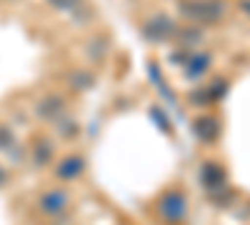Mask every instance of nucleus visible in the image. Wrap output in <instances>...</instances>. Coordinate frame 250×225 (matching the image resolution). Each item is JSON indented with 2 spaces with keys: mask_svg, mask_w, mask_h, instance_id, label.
<instances>
[{
  "mask_svg": "<svg viewBox=\"0 0 250 225\" xmlns=\"http://www.w3.org/2000/svg\"><path fill=\"white\" fill-rule=\"evenodd\" d=\"M50 158H53L50 145H38V150H35V163H38V165H45V163H50Z\"/></svg>",
  "mask_w": 250,
  "mask_h": 225,
  "instance_id": "nucleus-12",
  "label": "nucleus"
},
{
  "mask_svg": "<svg viewBox=\"0 0 250 225\" xmlns=\"http://www.w3.org/2000/svg\"><path fill=\"white\" fill-rule=\"evenodd\" d=\"M193 130H195V135H198L203 143H213V140L220 135V123H218L213 115H200V118L193 123Z\"/></svg>",
  "mask_w": 250,
  "mask_h": 225,
  "instance_id": "nucleus-6",
  "label": "nucleus"
},
{
  "mask_svg": "<svg viewBox=\"0 0 250 225\" xmlns=\"http://www.w3.org/2000/svg\"><path fill=\"white\" fill-rule=\"evenodd\" d=\"M225 170L223 165H218V163H205V165L200 168V183L205 185V190L210 193H218L225 188Z\"/></svg>",
  "mask_w": 250,
  "mask_h": 225,
  "instance_id": "nucleus-4",
  "label": "nucleus"
},
{
  "mask_svg": "<svg viewBox=\"0 0 250 225\" xmlns=\"http://www.w3.org/2000/svg\"><path fill=\"white\" fill-rule=\"evenodd\" d=\"M150 113H153V118H155V120H158V123H160V125H163V130H165V133H170V123H168V118H165V115H163V113H160V115H158V110H155V108H153V110H150Z\"/></svg>",
  "mask_w": 250,
  "mask_h": 225,
  "instance_id": "nucleus-13",
  "label": "nucleus"
},
{
  "mask_svg": "<svg viewBox=\"0 0 250 225\" xmlns=\"http://www.w3.org/2000/svg\"><path fill=\"white\" fill-rule=\"evenodd\" d=\"M80 3H83V0H48V5H50V8H55V10H65V13L78 10Z\"/></svg>",
  "mask_w": 250,
  "mask_h": 225,
  "instance_id": "nucleus-10",
  "label": "nucleus"
},
{
  "mask_svg": "<svg viewBox=\"0 0 250 225\" xmlns=\"http://www.w3.org/2000/svg\"><path fill=\"white\" fill-rule=\"evenodd\" d=\"M208 68H210V55H208V53H198V55H193V58L185 63V75L195 80V78H200Z\"/></svg>",
  "mask_w": 250,
  "mask_h": 225,
  "instance_id": "nucleus-9",
  "label": "nucleus"
},
{
  "mask_svg": "<svg viewBox=\"0 0 250 225\" xmlns=\"http://www.w3.org/2000/svg\"><path fill=\"white\" fill-rule=\"evenodd\" d=\"M65 103H62V98H58V95H48V98H43L38 103V115L40 118H48V120H60L62 118V108Z\"/></svg>",
  "mask_w": 250,
  "mask_h": 225,
  "instance_id": "nucleus-8",
  "label": "nucleus"
},
{
  "mask_svg": "<svg viewBox=\"0 0 250 225\" xmlns=\"http://www.w3.org/2000/svg\"><path fill=\"white\" fill-rule=\"evenodd\" d=\"M5 180H8V173H5L3 168H0V185H3V183H5Z\"/></svg>",
  "mask_w": 250,
  "mask_h": 225,
  "instance_id": "nucleus-14",
  "label": "nucleus"
},
{
  "mask_svg": "<svg viewBox=\"0 0 250 225\" xmlns=\"http://www.w3.org/2000/svg\"><path fill=\"white\" fill-rule=\"evenodd\" d=\"M68 205V195L60 193V190H53V193H45L43 198H40V210L48 213V215H58L62 213Z\"/></svg>",
  "mask_w": 250,
  "mask_h": 225,
  "instance_id": "nucleus-7",
  "label": "nucleus"
},
{
  "mask_svg": "<svg viewBox=\"0 0 250 225\" xmlns=\"http://www.w3.org/2000/svg\"><path fill=\"white\" fill-rule=\"evenodd\" d=\"M83 170H85V158H80V155L62 158L58 163V168H55L58 178H62V180H75V178L83 175Z\"/></svg>",
  "mask_w": 250,
  "mask_h": 225,
  "instance_id": "nucleus-5",
  "label": "nucleus"
},
{
  "mask_svg": "<svg viewBox=\"0 0 250 225\" xmlns=\"http://www.w3.org/2000/svg\"><path fill=\"white\" fill-rule=\"evenodd\" d=\"M183 13L198 23H215L218 18H223V3H218V0H185Z\"/></svg>",
  "mask_w": 250,
  "mask_h": 225,
  "instance_id": "nucleus-1",
  "label": "nucleus"
},
{
  "mask_svg": "<svg viewBox=\"0 0 250 225\" xmlns=\"http://www.w3.org/2000/svg\"><path fill=\"white\" fill-rule=\"evenodd\" d=\"M173 33H175V25H173V20L165 18V15H155L143 25V35L148 40H153V43H163V40H168Z\"/></svg>",
  "mask_w": 250,
  "mask_h": 225,
  "instance_id": "nucleus-3",
  "label": "nucleus"
},
{
  "mask_svg": "<svg viewBox=\"0 0 250 225\" xmlns=\"http://www.w3.org/2000/svg\"><path fill=\"white\" fill-rule=\"evenodd\" d=\"M15 145V135L8 125H0V150H10Z\"/></svg>",
  "mask_w": 250,
  "mask_h": 225,
  "instance_id": "nucleus-11",
  "label": "nucleus"
},
{
  "mask_svg": "<svg viewBox=\"0 0 250 225\" xmlns=\"http://www.w3.org/2000/svg\"><path fill=\"white\" fill-rule=\"evenodd\" d=\"M158 213H160L163 220H168V223L185 220V215H188V200H185V195L180 190H168L160 198V203H158Z\"/></svg>",
  "mask_w": 250,
  "mask_h": 225,
  "instance_id": "nucleus-2",
  "label": "nucleus"
}]
</instances>
